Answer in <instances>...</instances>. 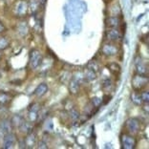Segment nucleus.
Instances as JSON below:
<instances>
[{
    "mask_svg": "<svg viewBox=\"0 0 149 149\" xmlns=\"http://www.w3.org/2000/svg\"><path fill=\"white\" fill-rule=\"evenodd\" d=\"M124 133L136 137L141 131V121L136 118H130L125 121L123 125Z\"/></svg>",
    "mask_w": 149,
    "mask_h": 149,
    "instance_id": "nucleus-1",
    "label": "nucleus"
},
{
    "mask_svg": "<svg viewBox=\"0 0 149 149\" xmlns=\"http://www.w3.org/2000/svg\"><path fill=\"white\" fill-rule=\"evenodd\" d=\"M131 83L134 91L141 92V91L144 90L145 87H147L148 85V76H143V74H136L132 77Z\"/></svg>",
    "mask_w": 149,
    "mask_h": 149,
    "instance_id": "nucleus-2",
    "label": "nucleus"
},
{
    "mask_svg": "<svg viewBox=\"0 0 149 149\" xmlns=\"http://www.w3.org/2000/svg\"><path fill=\"white\" fill-rule=\"evenodd\" d=\"M43 60L42 54L40 53V51L36 49H33L30 52V57H29V65L31 67V69L36 70L41 65Z\"/></svg>",
    "mask_w": 149,
    "mask_h": 149,
    "instance_id": "nucleus-3",
    "label": "nucleus"
},
{
    "mask_svg": "<svg viewBox=\"0 0 149 149\" xmlns=\"http://www.w3.org/2000/svg\"><path fill=\"white\" fill-rule=\"evenodd\" d=\"M100 51L103 56H105L107 57H111L117 56L120 53V47L116 43L107 41L102 44V47H101Z\"/></svg>",
    "mask_w": 149,
    "mask_h": 149,
    "instance_id": "nucleus-4",
    "label": "nucleus"
},
{
    "mask_svg": "<svg viewBox=\"0 0 149 149\" xmlns=\"http://www.w3.org/2000/svg\"><path fill=\"white\" fill-rule=\"evenodd\" d=\"M120 144L123 149H134L137 146V139L135 136L123 132L120 136Z\"/></svg>",
    "mask_w": 149,
    "mask_h": 149,
    "instance_id": "nucleus-5",
    "label": "nucleus"
},
{
    "mask_svg": "<svg viewBox=\"0 0 149 149\" xmlns=\"http://www.w3.org/2000/svg\"><path fill=\"white\" fill-rule=\"evenodd\" d=\"M105 38L109 42H113V43L120 42L123 39V33L120 32V29L108 28L105 32Z\"/></svg>",
    "mask_w": 149,
    "mask_h": 149,
    "instance_id": "nucleus-6",
    "label": "nucleus"
},
{
    "mask_svg": "<svg viewBox=\"0 0 149 149\" xmlns=\"http://www.w3.org/2000/svg\"><path fill=\"white\" fill-rule=\"evenodd\" d=\"M135 71H136V74H143V76H148L147 63H145L143 58L138 57L136 61H135Z\"/></svg>",
    "mask_w": 149,
    "mask_h": 149,
    "instance_id": "nucleus-7",
    "label": "nucleus"
},
{
    "mask_svg": "<svg viewBox=\"0 0 149 149\" xmlns=\"http://www.w3.org/2000/svg\"><path fill=\"white\" fill-rule=\"evenodd\" d=\"M39 111H40V105L37 102H33L30 105L28 115H29V120L31 123H35L36 120H38Z\"/></svg>",
    "mask_w": 149,
    "mask_h": 149,
    "instance_id": "nucleus-8",
    "label": "nucleus"
},
{
    "mask_svg": "<svg viewBox=\"0 0 149 149\" xmlns=\"http://www.w3.org/2000/svg\"><path fill=\"white\" fill-rule=\"evenodd\" d=\"M16 143V137L15 135L11 132V133L6 134L3 137V148L4 149H10L13 148Z\"/></svg>",
    "mask_w": 149,
    "mask_h": 149,
    "instance_id": "nucleus-9",
    "label": "nucleus"
},
{
    "mask_svg": "<svg viewBox=\"0 0 149 149\" xmlns=\"http://www.w3.org/2000/svg\"><path fill=\"white\" fill-rule=\"evenodd\" d=\"M28 4L23 1V0H20L15 3V13L17 16H24L27 13H28Z\"/></svg>",
    "mask_w": 149,
    "mask_h": 149,
    "instance_id": "nucleus-10",
    "label": "nucleus"
},
{
    "mask_svg": "<svg viewBox=\"0 0 149 149\" xmlns=\"http://www.w3.org/2000/svg\"><path fill=\"white\" fill-rule=\"evenodd\" d=\"M121 18L120 16H108L105 20L107 28H117L120 29L121 26Z\"/></svg>",
    "mask_w": 149,
    "mask_h": 149,
    "instance_id": "nucleus-11",
    "label": "nucleus"
},
{
    "mask_svg": "<svg viewBox=\"0 0 149 149\" xmlns=\"http://www.w3.org/2000/svg\"><path fill=\"white\" fill-rule=\"evenodd\" d=\"M13 129V126L11 123V120H0V134H1L3 137H4L6 134L11 133Z\"/></svg>",
    "mask_w": 149,
    "mask_h": 149,
    "instance_id": "nucleus-12",
    "label": "nucleus"
},
{
    "mask_svg": "<svg viewBox=\"0 0 149 149\" xmlns=\"http://www.w3.org/2000/svg\"><path fill=\"white\" fill-rule=\"evenodd\" d=\"M107 13H108V16H121L123 13H121L120 4L117 2L112 3L107 8Z\"/></svg>",
    "mask_w": 149,
    "mask_h": 149,
    "instance_id": "nucleus-13",
    "label": "nucleus"
},
{
    "mask_svg": "<svg viewBox=\"0 0 149 149\" xmlns=\"http://www.w3.org/2000/svg\"><path fill=\"white\" fill-rule=\"evenodd\" d=\"M81 81H79V79H74V77H72L70 82H69V90L72 95H77L79 93L80 91V87H81Z\"/></svg>",
    "mask_w": 149,
    "mask_h": 149,
    "instance_id": "nucleus-14",
    "label": "nucleus"
},
{
    "mask_svg": "<svg viewBox=\"0 0 149 149\" xmlns=\"http://www.w3.org/2000/svg\"><path fill=\"white\" fill-rule=\"evenodd\" d=\"M25 141V145L26 148H33L35 145L36 144V135L33 133V132H30V133L27 134V137L24 139Z\"/></svg>",
    "mask_w": 149,
    "mask_h": 149,
    "instance_id": "nucleus-15",
    "label": "nucleus"
},
{
    "mask_svg": "<svg viewBox=\"0 0 149 149\" xmlns=\"http://www.w3.org/2000/svg\"><path fill=\"white\" fill-rule=\"evenodd\" d=\"M13 97L9 93L0 91V106H6L11 102Z\"/></svg>",
    "mask_w": 149,
    "mask_h": 149,
    "instance_id": "nucleus-16",
    "label": "nucleus"
},
{
    "mask_svg": "<svg viewBox=\"0 0 149 149\" xmlns=\"http://www.w3.org/2000/svg\"><path fill=\"white\" fill-rule=\"evenodd\" d=\"M130 100L131 101L133 102L135 105H138V106H141L143 103V100H141V93L138 92V91H133L130 95Z\"/></svg>",
    "mask_w": 149,
    "mask_h": 149,
    "instance_id": "nucleus-17",
    "label": "nucleus"
},
{
    "mask_svg": "<svg viewBox=\"0 0 149 149\" xmlns=\"http://www.w3.org/2000/svg\"><path fill=\"white\" fill-rule=\"evenodd\" d=\"M108 69H109L110 73L115 77H118L121 73V68L117 62H112L108 65Z\"/></svg>",
    "mask_w": 149,
    "mask_h": 149,
    "instance_id": "nucleus-18",
    "label": "nucleus"
},
{
    "mask_svg": "<svg viewBox=\"0 0 149 149\" xmlns=\"http://www.w3.org/2000/svg\"><path fill=\"white\" fill-rule=\"evenodd\" d=\"M47 91H48V85L46 83H41L35 90V95L37 97H41L47 93Z\"/></svg>",
    "mask_w": 149,
    "mask_h": 149,
    "instance_id": "nucleus-19",
    "label": "nucleus"
},
{
    "mask_svg": "<svg viewBox=\"0 0 149 149\" xmlns=\"http://www.w3.org/2000/svg\"><path fill=\"white\" fill-rule=\"evenodd\" d=\"M101 86H102V90L104 91V92L109 93L114 89V82L111 79L108 77V79H105L102 81V85Z\"/></svg>",
    "mask_w": 149,
    "mask_h": 149,
    "instance_id": "nucleus-20",
    "label": "nucleus"
},
{
    "mask_svg": "<svg viewBox=\"0 0 149 149\" xmlns=\"http://www.w3.org/2000/svg\"><path fill=\"white\" fill-rule=\"evenodd\" d=\"M97 108L94 107L93 104L89 101V102L86 104V106L84 107V115H86L88 118L92 117L93 115L97 112Z\"/></svg>",
    "mask_w": 149,
    "mask_h": 149,
    "instance_id": "nucleus-21",
    "label": "nucleus"
},
{
    "mask_svg": "<svg viewBox=\"0 0 149 149\" xmlns=\"http://www.w3.org/2000/svg\"><path fill=\"white\" fill-rule=\"evenodd\" d=\"M69 118H71L72 121H77L79 120L80 118V113L79 110H77L76 108H72L69 111Z\"/></svg>",
    "mask_w": 149,
    "mask_h": 149,
    "instance_id": "nucleus-22",
    "label": "nucleus"
},
{
    "mask_svg": "<svg viewBox=\"0 0 149 149\" xmlns=\"http://www.w3.org/2000/svg\"><path fill=\"white\" fill-rule=\"evenodd\" d=\"M10 45V40L9 37L4 36H0V51H3L7 49Z\"/></svg>",
    "mask_w": 149,
    "mask_h": 149,
    "instance_id": "nucleus-23",
    "label": "nucleus"
},
{
    "mask_svg": "<svg viewBox=\"0 0 149 149\" xmlns=\"http://www.w3.org/2000/svg\"><path fill=\"white\" fill-rule=\"evenodd\" d=\"M84 79L87 81H93L97 79V73H95L92 70L87 69L86 72L84 73Z\"/></svg>",
    "mask_w": 149,
    "mask_h": 149,
    "instance_id": "nucleus-24",
    "label": "nucleus"
},
{
    "mask_svg": "<svg viewBox=\"0 0 149 149\" xmlns=\"http://www.w3.org/2000/svg\"><path fill=\"white\" fill-rule=\"evenodd\" d=\"M23 120H24V118H23L21 116H19V115H15V116L11 120V123L13 124V128H15V127L18 128L19 125L23 123Z\"/></svg>",
    "mask_w": 149,
    "mask_h": 149,
    "instance_id": "nucleus-25",
    "label": "nucleus"
},
{
    "mask_svg": "<svg viewBox=\"0 0 149 149\" xmlns=\"http://www.w3.org/2000/svg\"><path fill=\"white\" fill-rule=\"evenodd\" d=\"M87 69L92 70L95 73H97V71L100 69V65L96 60H91V61L87 64Z\"/></svg>",
    "mask_w": 149,
    "mask_h": 149,
    "instance_id": "nucleus-26",
    "label": "nucleus"
},
{
    "mask_svg": "<svg viewBox=\"0 0 149 149\" xmlns=\"http://www.w3.org/2000/svg\"><path fill=\"white\" fill-rule=\"evenodd\" d=\"M141 100H143V104H148V101H149V94H148V91L146 90H143L141 91Z\"/></svg>",
    "mask_w": 149,
    "mask_h": 149,
    "instance_id": "nucleus-27",
    "label": "nucleus"
},
{
    "mask_svg": "<svg viewBox=\"0 0 149 149\" xmlns=\"http://www.w3.org/2000/svg\"><path fill=\"white\" fill-rule=\"evenodd\" d=\"M38 6H39V2L38 0H31L30 2V10L32 11V13H36V11H38Z\"/></svg>",
    "mask_w": 149,
    "mask_h": 149,
    "instance_id": "nucleus-28",
    "label": "nucleus"
},
{
    "mask_svg": "<svg viewBox=\"0 0 149 149\" xmlns=\"http://www.w3.org/2000/svg\"><path fill=\"white\" fill-rule=\"evenodd\" d=\"M90 102L93 104V106H94V107H96V108H99V107L100 106L101 102H102V100H101L100 97H93V99H91Z\"/></svg>",
    "mask_w": 149,
    "mask_h": 149,
    "instance_id": "nucleus-29",
    "label": "nucleus"
},
{
    "mask_svg": "<svg viewBox=\"0 0 149 149\" xmlns=\"http://www.w3.org/2000/svg\"><path fill=\"white\" fill-rule=\"evenodd\" d=\"M37 147L38 148H48V146H47V143L44 140H40L39 141H37Z\"/></svg>",
    "mask_w": 149,
    "mask_h": 149,
    "instance_id": "nucleus-30",
    "label": "nucleus"
},
{
    "mask_svg": "<svg viewBox=\"0 0 149 149\" xmlns=\"http://www.w3.org/2000/svg\"><path fill=\"white\" fill-rule=\"evenodd\" d=\"M5 32H6V27L1 21H0V35H2V33Z\"/></svg>",
    "mask_w": 149,
    "mask_h": 149,
    "instance_id": "nucleus-31",
    "label": "nucleus"
},
{
    "mask_svg": "<svg viewBox=\"0 0 149 149\" xmlns=\"http://www.w3.org/2000/svg\"><path fill=\"white\" fill-rule=\"evenodd\" d=\"M38 2H39V4H41L42 6L44 5V3L46 2V0H38Z\"/></svg>",
    "mask_w": 149,
    "mask_h": 149,
    "instance_id": "nucleus-32",
    "label": "nucleus"
},
{
    "mask_svg": "<svg viewBox=\"0 0 149 149\" xmlns=\"http://www.w3.org/2000/svg\"><path fill=\"white\" fill-rule=\"evenodd\" d=\"M2 56H3V55H2V52H1V51H0V59L2 58Z\"/></svg>",
    "mask_w": 149,
    "mask_h": 149,
    "instance_id": "nucleus-33",
    "label": "nucleus"
}]
</instances>
